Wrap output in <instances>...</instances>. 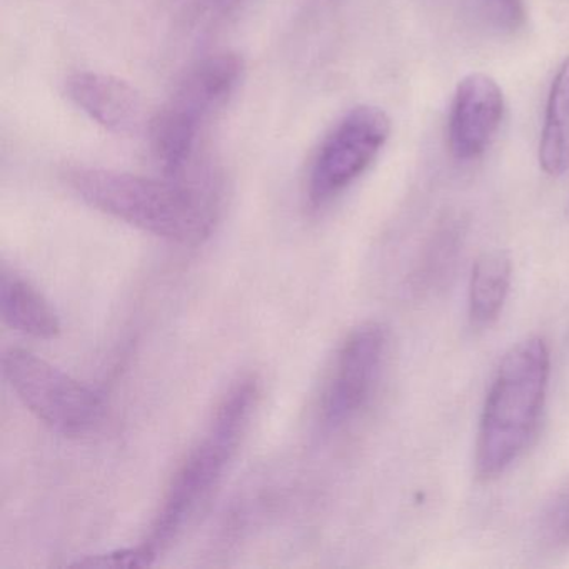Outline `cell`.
Returning <instances> with one entry per match:
<instances>
[{
    "instance_id": "9c48e42d",
    "label": "cell",
    "mask_w": 569,
    "mask_h": 569,
    "mask_svg": "<svg viewBox=\"0 0 569 569\" xmlns=\"http://www.w3.org/2000/svg\"><path fill=\"white\" fill-rule=\"evenodd\" d=\"M68 98L96 124L119 136L141 134L148 122L141 92L114 76L76 72L66 79Z\"/></svg>"
},
{
    "instance_id": "3957f363",
    "label": "cell",
    "mask_w": 569,
    "mask_h": 569,
    "mask_svg": "<svg viewBox=\"0 0 569 569\" xmlns=\"http://www.w3.org/2000/svg\"><path fill=\"white\" fill-rule=\"evenodd\" d=\"M551 359L545 339L529 338L502 358L479 421L476 476H501L526 451L545 409Z\"/></svg>"
},
{
    "instance_id": "5b68a950",
    "label": "cell",
    "mask_w": 569,
    "mask_h": 569,
    "mask_svg": "<svg viewBox=\"0 0 569 569\" xmlns=\"http://www.w3.org/2000/svg\"><path fill=\"white\" fill-rule=\"evenodd\" d=\"M2 372L19 401L52 431L84 436L101 422V396L28 349L2 356Z\"/></svg>"
},
{
    "instance_id": "8fae6325",
    "label": "cell",
    "mask_w": 569,
    "mask_h": 569,
    "mask_svg": "<svg viewBox=\"0 0 569 569\" xmlns=\"http://www.w3.org/2000/svg\"><path fill=\"white\" fill-rule=\"evenodd\" d=\"M538 159L551 178L569 169V56L562 59L549 89Z\"/></svg>"
},
{
    "instance_id": "5bb4252c",
    "label": "cell",
    "mask_w": 569,
    "mask_h": 569,
    "mask_svg": "<svg viewBox=\"0 0 569 569\" xmlns=\"http://www.w3.org/2000/svg\"><path fill=\"white\" fill-rule=\"evenodd\" d=\"M545 531L556 545H569V485L549 505Z\"/></svg>"
},
{
    "instance_id": "4fadbf2b",
    "label": "cell",
    "mask_w": 569,
    "mask_h": 569,
    "mask_svg": "<svg viewBox=\"0 0 569 569\" xmlns=\"http://www.w3.org/2000/svg\"><path fill=\"white\" fill-rule=\"evenodd\" d=\"M482 12L496 29L518 32L526 24V8L522 0H481Z\"/></svg>"
},
{
    "instance_id": "ba28073f",
    "label": "cell",
    "mask_w": 569,
    "mask_h": 569,
    "mask_svg": "<svg viewBox=\"0 0 569 569\" xmlns=\"http://www.w3.org/2000/svg\"><path fill=\"white\" fill-rule=\"evenodd\" d=\"M505 96L491 76L472 72L459 81L449 116V148L461 161L481 156L501 126Z\"/></svg>"
},
{
    "instance_id": "30bf717a",
    "label": "cell",
    "mask_w": 569,
    "mask_h": 569,
    "mask_svg": "<svg viewBox=\"0 0 569 569\" xmlns=\"http://www.w3.org/2000/svg\"><path fill=\"white\" fill-rule=\"evenodd\" d=\"M0 315L14 331L36 339H54L61 321L48 299L18 272L2 268L0 272Z\"/></svg>"
},
{
    "instance_id": "7c38bea8",
    "label": "cell",
    "mask_w": 569,
    "mask_h": 569,
    "mask_svg": "<svg viewBox=\"0 0 569 569\" xmlns=\"http://www.w3.org/2000/svg\"><path fill=\"white\" fill-rule=\"evenodd\" d=\"M511 259L505 252H485L476 259L469 282L472 326L486 328L499 318L511 286Z\"/></svg>"
},
{
    "instance_id": "8992f818",
    "label": "cell",
    "mask_w": 569,
    "mask_h": 569,
    "mask_svg": "<svg viewBox=\"0 0 569 569\" xmlns=\"http://www.w3.org/2000/svg\"><path fill=\"white\" fill-rule=\"evenodd\" d=\"M391 134V119L376 106L351 109L316 152L309 171L308 196L319 208L368 171Z\"/></svg>"
},
{
    "instance_id": "7a4b0ae2",
    "label": "cell",
    "mask_w": 569,
    "mask_h": 569,
    "mask_svg": "<svg viewBox=\"0 0 569 569\" xmlns=\"http://www.w3.org/2000/svg\"><path fill=\"white\" fill-rule=\"evenodd\" d=\"M258 401L259 382L244 378L219 402L201 441L176 472L151 532L134 548L141 568L152 565L178 539L189 519L211 496L239 451Z\"/></svg>"
},
{
    "instance_id": "52a82bcc",
    "label": "cell",
    "mask_w": 569,
    "mask_h": 569,
    "mask_svg": "<svg viewBox=\"0 0 569 569\" xmlns=\"http://www.w3.org/2000/svg\"><path fill=\"white\" fill-rule=\"evenodd\" d=\"M388 352V331L379 322H365L349 332L336 355L319 402V422L338 431L368 406L381 378Z\"/></svg>"
},
{
    "instance_id": "6da1fadb",
    "label": "cell",
    "mask_w": 569,
    "mask_h": 569,
    "mask_svg": "<svg viewBox=\"0 0 569 569\" xmlns=\"http://www.w3.org/2000/svg\"><path fill=\"white\" fill-rule=\"evenodd\" d=\"M66 176L86 204L166 241L199 244L218 219L211 189L181 178H144L102 168H72Z\"/></svg>"
},
{
    "instance_id": "277c9868",
    "label": "cell",
    "mask_w": 569,
    "mask_h": 569,
    "mask_svg": "<svg viewBox=\"0 0 569 569\" xmlns=\"http://www.w3.org/2000/svg\"><path fill=\"white\" fill-rule=\"evenodd\" d=\"M244 71L238 54L208 56L189 69L149 124L152 149L169 178H181L191 162L199 132L236 91Z\"/></svg>"
}]
</instances>
